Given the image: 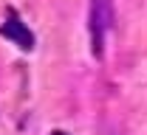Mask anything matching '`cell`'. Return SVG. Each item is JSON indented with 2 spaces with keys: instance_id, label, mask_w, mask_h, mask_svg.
Wrapping results in <instances>:
<instances>
[{
  "instance_id": "cell-1",
  "label": "cell",
  "mask_w": 147,
  "mask_h": 135,
  "mask_svg": "<svg viewBox=\"0 0 147 135\" xmlns=\"http://www.w3.org/2000/svg\"><path fill=\"white\" fill-rule=\"evenodd\" d=\"M88 23H91V51L99 59L105 54V37L113 23V0H91Z\"/></svg>"
},
{
  "instance_id": "cell-2",
  "label": "cell",
  "mask_w": 147,
  "mask_h": 135,
  "mask_svg": "<svg viewBox=\"0 0 147 135\" xmlns=\"http://www.w3.org/2000/svg\"><path fill=\"white\" fill-rule=\"evenodd\" d=\"M0 34L6 39H11L17 48H23V51H31L34 48V34L26 28V23L17 17V11L14 9H9V14H6V20H3V25H0Z\"/></svg>"
},
{
  "instance_id": "cell-3",
  "label": "cell",
  "mask_w": 147,
  "mask_h": 135,
  "mask_svg": "<svg viewBox=\"0 0 147 135\" xmlns=\"http://www.w3.org/2000/svg\"><path fill=\"white\" fill-rule=\"evenodd\" d=\"M51 135H68V132H59V130H57V132H51Z\"/></svg>"
}]
</instances>
